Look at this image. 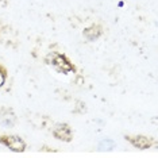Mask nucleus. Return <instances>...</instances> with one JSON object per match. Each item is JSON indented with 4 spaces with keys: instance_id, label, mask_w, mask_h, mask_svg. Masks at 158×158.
I'll use <instances>...</instances> for the list:
<instances>
[{
    "instance_id": "5",
    "label": "nucleus",
    "mask_w": 158,
    "mask_h": 158,
    "mask_svg": "<svg viewBox=\"0 0 158 158\" xmlns=\"http://www.w3.org/2000/svg\"><path fill=\"white\" fill-rule=\"evenodd\" d=\"M103 34H104V28L102 24H99V23H93L91 26L85 27L84 31H82V37L87 39L88 42L98 41Z\"/></svg>"
},
{
    "instance_id": "3",
    "label": "nucleus",
    "mask_w": 158,
    "mask_h": 158,
    "mask_svg": "<svg viewBox=\"0 0 158 158\" xmlns=\"http://www.w3.org/2000/svg\"><path fill=\"white\" fill-rule=\"evenodd\" d=\"M124 139L127 141L128 143H131L135 149H139V150H146V149H150L153 145H156V139L152 138V136H147V135H124Z\"/></svg>"
},
{
    "instance_id": "4",
    "label": "nucleus",
    "mask_w": 158,
    "mask_h": 158,
    "mask_svg": "<svg viewBox=\"0 0 158 158\" xmlns=\"http://www.w3.org/2000/svg\"><path fill=\"white\" fill-rule=\"evenodd\" d=\"M52 134L56 139L66 143H70L73 141V131L72 127L68 123H57L52 130Z\"/></svg>"
},
{
    "instance_id": "6",
    "label": "nucleus",
    "mask_w": 158,
    "mask_h": 158,
    "mask_svg": "<svg viewBox=\"0 0 158 158\" xmlns=\"http://www.w3.org/2000/svg\"><path fill=\"white\" fill-rule=\"evenodd\" d=\"M7 78H8V70L3 64H0V88L6 84Z\"/></svg>"
},
{
    "instance_id": "1",
    "label": "nucleus",
    "mask_w": 158,
    "mask_h": 158,
    "mask_svg": "<svg viewBox=\"0 0 158 158\" xmlns=\"http://www.w3.org/2000/svg\"><path fill=\"white\" fill-rule=\"evenodd\" d=\"M45 64L52 66L53 69L58 73L69 74V73H77V68L64 53L60 52H50L45 57Z\"/></svg>"
},
{
    "instance_id": "2",
    "label": "nucleus",
    "mask_w": 158,
    "mask_h": 158,
    "mask_svg": "<svg viewBox=\"0 0 158 158\" xmlns=\"http://www.w3.org/2000/svg\"><path fill=\"white\" fill-rule=\"evenodd\" d=\"M0 145L8 147L14 153H24L26 152V142L19 135L12 134H2L0 135Z\"/></svg>"
}]
</instances>
